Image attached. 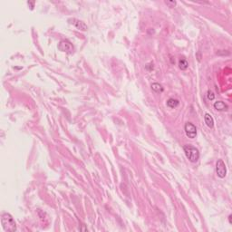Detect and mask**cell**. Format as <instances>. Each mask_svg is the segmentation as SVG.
Wrapping results in <instances>:
<instances>
[{"label": "cell", "mask_w": 232, "mask_h": 232, "mask_svg": "<svg viewBox=\"0 0 232 232\" xmlns=\"http://www.w3.org/2000/svg\"><path fill=\"white\" fill-rule=\"evenodd\" d=\"M1 224L2 228L5 231L15 232L16 231V224L14 218L9 213H4L1 217Z\"/></svg>", "instance_id": "1"}, {"label": "cell", "mask_w": 232, "mask_h": 232, "mask_svg": "<svg viewBox=\"0 0 232 232\" xmlns=\"http://www.w3.org/2000/svg\"><path fill=\"white\" fill-rule=\"evenodd\" d=\"M184 152L187 159L190 162H197L199 159V150L191 145H184L183 147Z\"/></svg>", "instance_id": "2"}, {"label": "cell", "mask_w": 232, "mask_h": 232, "mask_svg": "<svg viewBox=\"0 0 232 232\" xmlns=\"http://www.w3.org/2000/svg\"><path fill=\"white\" fill-rule=\"evenodd\" d=\"M184 131L187 137H189L190 139H194L197 136V128L192 122H188L185 126H184Z\"/></svg>", "instance_id": "3"}, {"label": "cell", "mask_w": 232, "mask_h": 232, "mask_svg": "<svg viewBox=\"0 0 232 232\" xmlns=\"http://www.w3.org/2000/svg\"><path fill=\"white\" fill-rule=\"evenodd\" d=\"M216 172L218 177L221 179L225 178L227 175V168H226V164L222 160H218L216 164Z\"/></svg>", "instance_id": "4"}, {"label": "cell", "mask_w": 232, "mask_h": 232, "mask_svg": "<svg viewBox=\"0 0 232 232\" xmlns=\"http://www.w3.org/2000/svg\"><path fill=\"white\" fill-rule=\"evenodd\" d=\"M58 49L62 52L72 54L73 51V46L68 40H62L58 45Z\"/></svg>", "instance_id": "5"}, {"label": "cell", "mask_w": 232, "mask_h": 232, "mask_svg": "<svg viewBox=\"0 0 232 232\" xmlns=\"http://www.w3.org/2000/svg\"><path fill=\"white\" fill-rule=\"evenodd\" d=\"M68 23L70 24H73L75 27L79 30H82V31H86L87 30V26L85 24L84 22L81 21V20H78L76 18H69L68 19Z\"/></svg>", "instance_id": "6"}, {"label": "cell", "mask_w": 232, "mask_h": 232, "mask_svg": "<svg viewBox=\"0 0 232 232\" xmlns=\"http://www.w3.org/2000/svg\"><path fill=\"white\" fill-rule=\"evenodd\" d=\"M214 108L218 112H227L229 110V106L222 101H218L214 103Z\"/></svg>", "instance_id": "7"}, {"label": "cell", "mask_w": 232, "mask_h": 232, "mask_svg": "<svg viewBox=\"0 0 232 232\" xmlns=\"http://www.w3.org/2000/svg\"><path fill=\"white\" fill-rule=\"evenodd\" d=\"M204 120H205V123L207 124V126L210 128H213V126H214V120H213L212 116L210 114H205Z\"/></svg>", "instance_id": "8"}, {"label": "cell", "mask_w": 232, "mask_h": 232, "mask_svg": "<svg viewBox=\"0 0 232 232\" xmlns=\"http://www.w3.org/2000/svg\"><path fill=\"white\" fill-rule=\"evenodd\" d=\"M167 106L170 108H176L177 106L180 104V102L178 101L177 99H174V98H170L167 101Z\"/></svg>", "instance_id": "9"}, {"label": "cell", "mask_w": 232, "mask_h": 232, "mask_svg": "<svg viewBox=\"0 0 232 232\" xmlns=\"http://www.w3.org/2000/svg\"><path fill=\"white\" fill-rule=\"evenodd\" d=\"M152 91H154L157 93H161L163 92V87L161 86V84H160L158 83H153L152 84Z\"/></svg>", "instance_id": "10"}, {"label": "cell", "mask_w": 232, "mask_h": 232, "mask_svg": "<svg viewBox=\"0 0 232 232\" xmlns=\"http://www.w3.org/2000/svg\"><path fill=\"white\" fill-rule=\"evenodd\" d=\"M179 67H180V69H181V70H186V69L189 67V64H188L187 60L184 58H181L179 61Z\"/></svg>", "instance_id": "11"}, {"label": "cell", "mask_w": 232, "mask_h": 232, "mask_svg": "<svg viewBox=\"0 0 232 232\" xmlns=\"http://www.w3.org/2000/svg\"><path fill=\"white\" fill-rule=\"evenodd\" d=\"M207 96H208V99L210 100V101H212V100H214V99H215V95H214V93H213L212 91H210V90L208 91V95H207Z\"/></svg>", "instance_id": "12"}, {"label": "cell", "mask_w": 232, "mask_h": 232, "mask_svg": "<svg viewBox=\"0 0 232 232\" xmlns=\"http://www.w3.org/2000/svg\"><path fill=\"white\" fill-rule=\"evenodd\" d=\"M145 69H146L147 71H149V72L152 71L153 70V64H152V63H149V64H147L145 65Z\"/></svg>", "instance_id": "13"}, {"label": "cell", "mask_w": 232, "mask_h": 232, "mask_svg": "<svg viewBox=\"0 0 232 232\" xmlns=\"http://www.w3.org/2000/svg\"><path fill=\"white\" fill-rule=\"evenodd\" d=\"M165 3H166V5H168L170 7H174L175 5H176V2H175V1H166Z\"/></svg>", "instance_id": "14"}, {"label": "cell", "mask_w": 232, "mask_h": 232, "mask_svg": "<svg viewBox=\"0 0 232 232\" xmlns=\"http://www.w3.org/2000/svg\"><path fill=\"white\" fill-rule=\"evenodd\" d=\"M28 5H31V9L34 8V5H35V2H31V1H28L27 2Z\"/></svg>", "instance_id": "15"}, {"label": "cell", "mask_w": 232, "mask_h": 232, "mask_svg": "<svg viewBox=\"0 0 232 232\" xmlns=\"http://www.w3.org/2000/svg\"><path fill=\"white\" fill-rule=\"evenodd\" d=\"M231 218H232V216L231 215H229V223L231 224L232 222H231Z\"/></svg>", "instance_id": "16"}]
</instances>
